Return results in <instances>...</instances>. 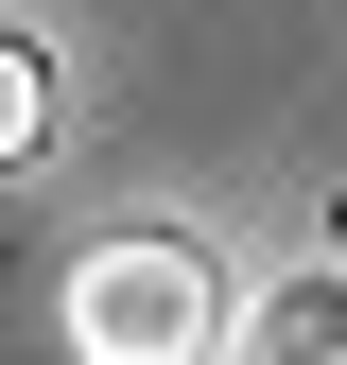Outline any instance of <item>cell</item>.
Here are the masks:
<instances>
[{
  "label": "cell",
  "instance_id": "1",
  "mask_svg": "<svg viewBox=\"0 0 347 365\" xmlns=\"http://www.w3.org/2000/svg\"><path fill=\"white\" fill-rule=\"evenodd\" d=\"M226 313H243V279L191 226H122L70 261V365H226Z\"/></svg>",
  "mask_w": 347,
  "mask_h": 365
},
{
  "label": "cell",
  "instance_id": "2",
  "mask_svg": "<svg viewBox=\"0 0 347 365\" xmlns=\"http://www.w3.org/2000/svg\"><path fill=\"white\" fill-rule=\"evenodd\" d=\"M226 365H347V261H295L226 313Z\"/></svg>",
  "mask_w": 347,
  "mask_h": 365
},
{
  "label": "cell",
  "instance_id": "3",
  "mask_svg": "<svg viewBox=\"0 0 347 365\" xmlns=\"http://www.w3.org/2000/svg\"><path fill=\"white\" fill-rule=\"evenodd\" d=\"M35 140H53V53H35V35L0 18V174H18Z\"/></svg>",
  "mask_w": 347,
  "mask_h": 365
}]
</instances>
